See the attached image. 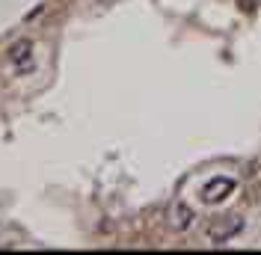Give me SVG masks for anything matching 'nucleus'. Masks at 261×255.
I'll return each mask as SVG.
<instances>
[{"mask_svg": "<svg viewBox=\"0 0 261 255\" xmlns=\"http://www.w3.org/2000/svg\"><path fill=\"white\" fill-rule=\"evenodd\" d=\"M234 190H238L234 178L214 175L211 181H205V184L199 187V199H202L205 205H220V202H226L228 196H234Z\"/></svg>", "mask_w": 261, "mask_h": 255, "instance_id": "obj_1", "label": "nucleus"}, {"mask_svg": "<svg viewBox=\"0 0 261 255\" xmlns=\"http://www.w3.org/2000/svg\"><path fill=\"white\" fill-rule=\"evenodd\" d=\"M241 228H244V220H241V217H220V220H217V225H211V228H208V240H214V243H223V240L234 238Z\"/></svg>", "mask_w": 261, "mask_h": 255, "instance_id": "obj_2", "label": "nucleus"}, {"mask_svg": "<svg viewBox=\"0 0 261 255\" xmlns=\"http://www.w3.org/2000/svg\"><path fill=\"white\" fill-rule=\"evenodd\" d=\"M169 225L175 228V232H187V228H193L196 225V211L187 202H175V205L169 208Z\"/></svg>", "mask_w": 261, "mask_h": 255, "instance_id": "obj_3", "label": "nucleus"}, {"mask_svg": "<svg viewBox=\"0 0 261 255\" xmlns=\"http://www.w3.org/2000/svg\"><path fill=\"white\" fill-rule=\"evenodd\" d=\"M9 60L15 65V71H30L33 68V42L30 39H18L12 50H9Z\"/></svg>", "mask_w": 261, "mask_h": 255, "instance_id": "obj_4", "label": "nucleus"}]
</instances>
